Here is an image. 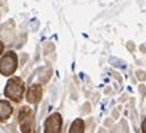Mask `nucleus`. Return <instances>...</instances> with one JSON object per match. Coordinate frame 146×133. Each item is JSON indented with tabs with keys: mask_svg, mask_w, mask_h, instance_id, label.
Wrapping results in <instances>:
<instances>
[{
	"mask_svg": "<svg viewBox=\"0 0 146 133\" xmlns=\"http://www.w3.org/2000/svg\"><path fill=\"white\" fill-rule=\"evenodd\" d=\"M23 90H24L23 82L19 78H13L8 82L7 87H5V95L13 100H19L21 98Z\"/></svg>",
	"mask_w": 146,
	"mask_h": 133,
	"instance_id": "1",
	"label": "nucleus"
},
{
	"mask_svg": "<svg viewBox=\"0 0 146 133\" xmlns=\"http://www.w3.org/2000/svg\"><path fill=\"white\" fill-rule=\"evenodd\" d=\"M16 55L13 53H8L0 59V72L3 75H11L16 70Z\"/></svg>",
	"mask_w": 146,
	"mask_h": 133,
	"instance_id": "2",
	"label": "nucleus"
},
{
	"mask_svg": "<svg viewBox=\"0 0 146 133\" xmlns=\"http://www.w3.org/2000/svg\"><path fill=\"white\" fill-rule=\"evenodd\" d=\"M59 130H61V116L55 113V115L49 117L46 121L45 133H59Z\"/></svg>",
	"mask_w": 146,
	"mask_h": 133,
	"instance_id": "3",
	"label": "nucleus"
},
{
	"mask_svg": "<svg viewBox=\"0 0 146 133\" xmlns=\"http://www.w3.org/2000/svg\"><path fill=\"white\" fill-rule=\"evenodd\" d=\"M11 113H12V107L7 102H0V120L8 119Z\"/></svg>",
	"mask_w": 146,
	"mask_h": 133,
	"instance_id": "4",
	"label": "nucleus"
},
{
	"mask_svg": "<svg viewBox=\"0 0 146 133\" xmlns=\"http://www.w3.org/2000/svg\"><path fill=\"white\" fill-rule=\"evenodd\" d=\"M40 95H41V87L40 86H34V87H32V88L29 90V92H28V100L32 103L37 102V100L40 99Z\"/></svg>",
	"mask_w": 146,
	"mask_h": 133,
	"instance_id": "5",
	"label": "nucleus"
},
{
	"mask_svg": "<svg viewBox=\"0 0 146 133\" xmlns=\"http://www.w3.org/2000/svg\"><path fill=\"white\" fill-rule=\"evenodd\" d=\"M83 121L82 120H75L71 125V129H70V133H83Z\"/></svg>",
	"mask_w": 146,
	"mask_h": 133,
	"instance_id": "6",
	"label": "nucleus"
},
{
	"mask_svg": "<svg viewBox=\"0 0 146 133\" xmlns=\"http://www.w3.org/2000/svg\"><path fill=\"white\" fill-rule=\"evenodd\" d=\"M142 130H143V133H146V119H145V121H143V124H142Z\"/></svg>",
	"mask_w": 146,
	"mask_h": 133,
	"instance_id": "7",
	"label": "nucleus"
},
{
	"mask_svg": "<svg viewBox=\"0 0 146 133\" xmlns=\"http://www.w3.org/2000/svg\"><path fill=\"white\" fill-rule=\"evenodd\" d=\"M1 51H3V44L0 42V53H1Z\"/></svg>",
	"mask_w": 146,
	"mask_h": 133,
	"instance_id": "8",
	"label": "nucleus"
}]
</instances>
